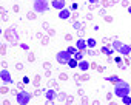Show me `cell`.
Here are the masks:
<instances>
[{"label":"cell","instance_id":"1","mask_svg":"<svg viewBox=\"0 0 131 105\" xmlns=\"http://www.w3.org/2000/svg\"><path fill=\"white\" fill-rule=\"evenodd\" d=\"M114 94L119 97V99H122L123 96H126V94H129L131 93V85L128 83V82H125V80H122V79H119L117 82H116V85H114Z\"/></svg>","mask_w":131,"mask_h":105},{"label":"cell","instance_id":"2","mask_svg":"<svg viewBox=\"0 0 131 105\" xmlns=\"http://www.w3.org/2000/svg\"><path fill=\"white\" fill-rule=\"evenodd\" d=\"M113 49L117 51L119 54H122V56L131 54V46L126 45V43H123V42H120V40H113Z\"/></svg>","mask_w":131,"mask_h":105},{"label":"cell","instance_id":"3","mask_svg":"<svg viewBox=\"0 0 131 105\" xmlns=\"http://www.w3.org/2000/svg\"><path fill=\"white\" fill-rule=\"evenodd\" d=\"M49 2L48 0H34L32 2V9L36 11V13H46L48 9H49Z\"/></svg>","mask_w":131,"mask_h":105},{"label":"cell","instance_id":"4","mask_svg":"<svg viewBox=\"0 0 131 105\" xmlns=\"http://www.w3.org/2000/svg\"><path fill=\"white\" fill-rule=\"evenodd\" d=\"M71 57H73V54H71L68 49H62V51H59V52H57V56H56L57 62H59V64H63V65H65V64H68Z\"/></svg>","mask_w":131,"mask_h":105},{"label":"cell","instance_id":"5","mask_svg":"<svg viewBox=\"0 0 131 105\" xmlns=\"http://www.w3.org/2000/svg\"><path fill=\"white\" fill-rule=\"evenodd\" d=\"M29 100H31V93H28V91H20L17 94V97H16V102L20 103V105L29 103Z\"/></svg>","mask_w":131,"mask_h":105},{"label":"cell","instance_id":"6","mask_svg":"<svg viewBox=\"0 0 131 105\" xmlns=\"http://www.w3.org/2000/svg\"><path fill=\"white\" fill-rule=\"evenodd\" d=\"M0 77H2V82L3 83H13V77H11V74H9V71L8 70H2L0 71Z\"/></svg>","mask_w":131,"mask_h":105},{"label":"cell","instance_id":"7","mask_svg":"<svg viewBox=\"0 0 131 105\" xmlns=\"http://www.w3.org/2000/svg\"><path fill=\"white\" fill-rule=\"evenodd\" d=\"M51 6L52 8H56V9H63V8H67V6H65V0H52V2H51Z\"/></svg>","mask_w":131,"mask_h":105},{"label":"cell","instance_id":"8","mask_svg":"<svg viewBox=\"0 0 131 105\" xmlns=\"http://www.w3.org/2000/svg\"><path fill=\"white\" fill-rule=\"evenodd\" d=\"M70 16H71V11H70L68 8H63V9H60V13H59V19H60V20H67V19H70Z\"/></svg>","mask_w":131,"mask_h":105},{"label":"cell","instance_id":"9","mask_svg":"<svg viewBox=\"0 0 131 105\" xmlns=\"http://www.w3.org/2000/svg\"><path fill=\"white\" fill-rule=\"evenodd\" d=\"M76 46H77V49H79V51H83V49H86V48H88V43H86V40H85V39H79V40L76 42Z\"/></svg>","mask_w":131,"mask_h":105},{"label":"cell","instance_id":"10","mask_svg":"<svg viewBox=\"0 0 131 105\" xmlns=\"http://www.w3.org/2000/svg\"><path fill=\"white\" fill-rule=\"evenodd\" d=\"M45 97L48 99V102H52V99L57 97V91H54V90H46V91H45Z\"/></svg>","mask_w":131,"mask_h":105},{"label":"cell","instance_id":"11","mask_svg":"<svg viewBox=\"0 0 131 105\" xmlns=\"http://www.w3.org/2000/svg\"><path fill=\"white\" fill-rule=\"evenodd\" d=\"M77 68H79V70H82V71H88V70H90V64H88L86 60H83V59H82V60L79 62Z\"/></svg>","mask_w":131,"mask_h":105},{"label":"cell","instance_id":"12","mask_svg":"<svg viewBox=\"0 0 131 105\" xmlns=\"http://www.w3.org/2000/svg\"><path fill=\"white\" fill-rule=\"evenodd\" d=\"M68 65H70V67H71V68H76V67H77V65H79V60H77V59H76V57H74V56H73V57H71V59H70V62H68Z\"/></svg>","mask_w":131,"mask_h":105},{"label":"cell","instance_id":"13","mask_svg":"<svg viewBox=\"0 0 131 105\" xmlns=\"http://www.w3.org/2000/svg\"><path fill=\"white\" fill-rule=\"evenodd\" d=\"M102 52H103V54H106V56H111L113 52H114V49L113 48H108V46H103L102 48Z\"/></svg>","mask_w":131,"mask_h":105},{"label":"cell","instance_id":"14","mask_svg":"<svg viewBox=\"0 0 131 105\" xmlns=\"http://www.w3.org/2000/svg\"><path fill=\"white\" fill-rule=\"evenodd\" d=\"M122 102H123L125 105H129V103H131V97H129V94L123 96V97H122Z\"/></svg>","mask_w":131,"mask_h":105},{"label":"cell","instance_id":"15","mask_svg":"<svg viewBox=\"0 0 131 105\" xmlns=\"http://www.w3.org/2000/svg\"><path fill=\"white\" fill-rule=\"evenodd\" d=\"M86 43H88V48H94L97 42H96L94 39H88V40H86Z\"/></svg>","mask_w":131,"mask_h":105},{"label":"cell","instance_id":"16","mask_svg":"<svg viewBox=\"0 0 131 105\" xmlns=\"http://www.w3.org/2000/svg\"><path fill=\"white\" fill-rule=\"evenodd\" d=\"M74 57H76V59H77V60L80 62V60L83 59V54H82V51H77V52H76V54H74Z\"/></svg>","mask_w":131,"mask_h":105},{"label":"cell","instance_id":"17","mask_svg":"<svg viewBox=\"0 0 131 105\" xmlns=\"http://www.w3.org/2000/svg\"><path fill=\"white\" fill-rule=\"evenodd\" d=\"M106 80H108V82H114V83H116V82L119 80V77H117V76H110V77H106Z\"/></svg>","mask_w":131,"mask_h":105},{"label":"cell","instance_id":"18","mask_svg":"<svg viewBox=\"0 0 131 105\" xmlns=\"http://www.w3.org/2000/svg\"><path fill=\"white\" fill-rule=\"evenodd\" d=\"M68 51L71 52V54H76L79 49H77V46H68Z\"/></svg>","mask_w":131,"mask_h":105},{"label":"cell","instance_id":"19","mask_svg":"<svg viewBox=\"0 0 131 105\" xmlns=\"http://www.w3.org/2000/svg\"><path fill=\"white\" fill-rule=\"evenodd\" d=\"M20 46H22L23 49H28V45H26V43H20Z\"/></svg>","mask_w":131,"mask_h":105},{"label":"cell","instance_id":"20","mask_svg":"<svg viewBox=\"0 0 131 105\" xmlns=\"http://www.w3.org/2000/svg\"><path fill=\"white\" fill-rule=\"evenodd\" d=\"M88 2H90V3H97L99 0H88Z\"/></svg>","mask_w":131,"mask_h":105},{"label":"cell","instance_id":"21","mask_svg":"<svg viewBox=\"0 0 131 105\" xmlns=\"http://www.w3.org/2000/svg\"><path fill=\"white\" fill-rule=\"evenodd\" d=\"M128 13H129V14H131V6H129V8H128Z\"/></svg>","mask_w":131,"mask_h":105}]
</instances>
